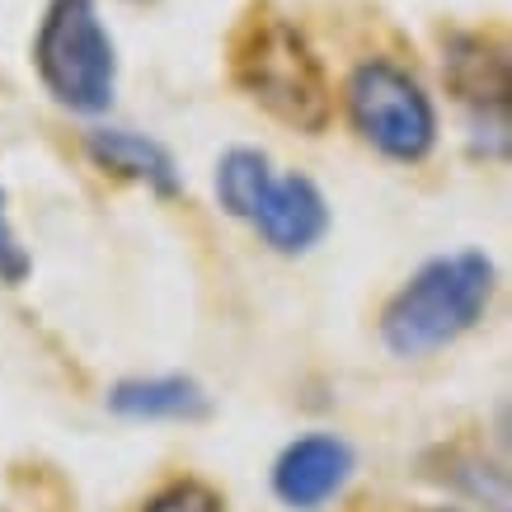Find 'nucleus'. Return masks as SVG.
Returning <instances> with one entry per match:
<instances>
[{
    "label": "nucleus",
    "mask_w": 512,
    "mask_h": 512,
    "mask_svg": "<svg viewBox=\"0 0 512 512\" xmlns=\"http://www.w3.org/2000/svg\"><path fill=\"white\" fill-rule=\"evenodd\" d=\"M489 292H494V264L484 254L433 259L409 278V287L395 292L381 315V339L400 357L437 353L480 320Z\"/></svg>",
    "instance_id": "nucleus-2"
},
{
    "label": "nucleus",
    "mask_w": 512,
    "mask_h": 512,
    "mask_svg": "<svg viewBox=\"0 0 512 512\" xmlns=\"http://www.w3.org/2000/svg\"><path fill=\"white\" fill-rule=\"evenodd\" d=\"M109 404L127 419H193L207 409L202 390L184 376H156V381H123L113 386Z\"/></svg>",
    "instance_id": "nucleus-9"
},
{
    "label": "nucleus",
    "mask_w": 512,
    "mask_h": 512,
    "mask_svg": "<svg viewBox=\"0 0 512 512\" xmlns=\"http://www.w3.org/2000/svg\"><path fill=\"white\" fill-rule=\"evenodd\" d=\"M447 80L461 99L484 104V109H503V104H508V90H512L503 52H494L484 38H456V43H451Z\"/></svg>",
    "instance_id": "nucleus-8"
},
{
    "label": "nucleus",
    "mask_w": 512,
    "mask_h": 512,
    "mask_svg": "<svg viewBox=\"0 0 512 512\" xmlns=\"http://www.w3.org/2000/svg\"><path fill=\"white\" fill-rule=\"evenodd\" d=\"M24 273H29V249L19 245L15 226H10V212H5V193H0V278L24 282Z\"/></svg>",
    "instance_id": "nucleus-12"
},
{
    "label": "nucleus",
    "mask_w": 512,
    "mask_h": 512,
    "mask_svg": "<svg viewBox=\"0 0 512 512\" xmlns=\"http://www.w3.org/2000/svg\"><path fill=\"white\" fill-rule=\"evenodd\" d=\"M146 512H221V498L198 480H179V484H170V489H160V494L146 503Z\"/></svg>",
    "instance_id": "nucleus-11"
},
{
    "label": "nucleus",
    "mask_w": 512,
    "mask_h": 512,
    "mask_svg": "<svg viewBox=\"0 0 512 512\" xmlns=\"http://www.w3.org/2000/svg\"><path fill=\"white\" fill-rule=\"evenodd\" d=\"M90 156L104 165V170L123 174V179H137V184L156 188V193H174L179 188V174H174V160L160 141L141 137V132H127V127H99L90 132Z\"/></svg>",
    "instance_id": "nucleus-7"
},
{
    "label": "nucleus",
    "mask_w": 512,
    "mask_h": 512,
    "mask_svg": "<svg viewBox=\"0 0 512 512\" xmlns=\"http://www.w3.org/2000/svg\"><path fill=\"white\" fill-rule=\"evenodd\" d=\"M33 62H38L43 85L66 109H109L113 85H118V57H113V38L94 0H52L47 5L43 24H38V43H33Z\"/></svg>",
    "instance_id": "nucleus-3"
},
{
    "label": "nucleus",
    "mask_w": 512,
    "mask_h": 512,
    "mask_svg": "<svg viewBox=\"0 0 512 512\" xmlns=\"http://www.w3.org/2000/svg\"><path fill=\"white\" fill-rule=\"evenodd\" d=\"M254 226H259V235H264L273 249L301 254V249H311L329 226L325 198H320V188H315L311 179H301V174L273 179L264 202H259V212H254Z\"/></svg>",
    "instance_id": "nucleus-6"
},
{
    "label": "nucleus",
    "mask_w": 512,
    "mask_h": 512,
    "mask_svg": "<svg viewBox=\"0 0 512 512\" xmlns=\"http://www.w3.org/2000/svg\"><path fill=\"white\" fill-rule=\"evenodd\" d=\"M353 127L390 160H423L433 151L437 113L419 80L390 62H362L348 80Z\"/></svg>",
    "instance_id": "nucleus-4"
},
{
    "label": "nucleus",
    "mask_w": 512,
    "mask_h": 512,
    "mask_svg": "<svg viewBox=\"0 0 512 512\" xmlns=\"http://www.w3.org/2000/svg\"><path fill=\"white\" fill-rule=\"evenodd\" d=\"M268 184H273V170L259 151H226L217 165V198L221 207L240 221H254L259 202H264Z\"/></svg>",
    "instance_id": "nucleus-10"
},
{
    "label": "nucleus",
    "mask_w": 512,
    "mask_h": 512,
    "mask_svg": "<svg viewBox=\"0 0 512 512\" xmlns=\"http://www.w3.org/2000/svg\"><path fill=\"white\" fill-rule=\"evenodd\" d=\"M353 470V451L348 442L329 433H311L282 451L278 470H273V489L282 503L292 508H320L325 498H334Z\"/></svg>",
    "instance_id": "nucleus-5"
},
{
    "label": "nucleus",
    "mask_w": 512,
    "mask_h": 512,
    "mask_svg": "<svg viewBox=\"0 0 512 512\" xmlns=\"http://www.w3.org/2000/svg\"><path fill=\"white\" fill-rule=\"evenodd\" d=\"M235 80L240 90L264 104L278 123L296 132H320L329 123V80L325 66L306 43V33L282 15H254L235 33Z\"/></svg>",
    "instance_id": "nucleus-1"
}]
</instances>
